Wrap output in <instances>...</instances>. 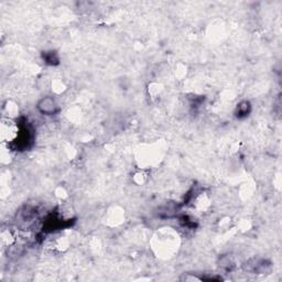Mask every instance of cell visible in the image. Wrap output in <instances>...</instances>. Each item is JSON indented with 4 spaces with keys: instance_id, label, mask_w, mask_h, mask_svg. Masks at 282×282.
Instances as JSON below:
<instances>
[{
    "instance_id": "6da1fadb",
    "label": "cell",
    "mask_w": 282,
    "mask_h": 282,
    "mask_svg": "<svg viewBox=\"0 0 282 282\" xmlns=\"http://www.w3.org/2000/svg\"><path fill=\"white\" fill-rule=\"evenodd\" d=\"M37 108H38V110L40 111L42 115L53 116V115L56 114V111L58 109V106H57L56 101L54 100L53 97L45 96V97L41 98L40 101H39Z\"/></svg>"
}]
</instances>
